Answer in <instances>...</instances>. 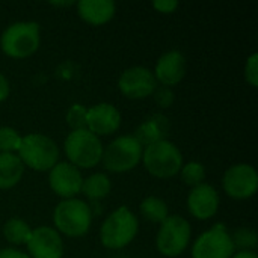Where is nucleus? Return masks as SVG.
I'll use <instances>...</instances> for the list:
<instances>
[{
	"label": "nucleus",
	"instance_id": "nucleus-25",
	"mask_svg": "<svg viewBox=\"0 0 258 258\" xmlns=\"http://www.w3.org/2000/svg\"><path fill=\"white\" fill-rule=\"evenodd\" d=\"M234 249L240 248L242 251H252L257 246V234L249 228H239L231 237Z\"/></svg>",
	"mask_w": 258,
	"mask_h": 258
},
{
	"label": "nucleus",
	"instance_id": "nucleus-2",
	"mask_svg": "<svg viewBox=\"0 0 258 258\" xmlns=\"http://www.w3.org/2000/svg\"><path fill=\"white\" fill-rule=\"evenodd\" d=\"M18 157L23 165L35 171H50L59 159V148L53 139L39 133H30L21 138Z\"/></svg>",
	"mask_w": 258,
	"mask_h": 258
},
{
	"label": "nucleus",
	"instance_id": "nucleus-26",
	"mask_svg": "<svg viewBox=\"0 0 258 258\" xmlns=\"http://www.w3.org/2000/svg\"><path fill=\"white\" fill-rule=\"evenodd\" d=\"M86 112L88 109L82 104H73L67 112V122L73 130L86 128Z\"/></svg>",
	"mask_w": 258,
	"mask_h": 258
},
{
	"label": "nucleus",
	"instance_id": "nucleus-28",
	"mask_svg": "<svg viewBox=\"0 0 258 258\" xmlns=\"http://www.w3.org/2000/svg\"><path fill=\"white\" fill-rule=\"evenodd\" d=\"M153 94H154L156 103H157L160 107H169V106L174 103V92H172L169 88H166V86L156 88V91H154Z\"/></svg>",
	"mask_w": 258,
	"mask_h": 258
},
{
	"label": "nucleus",
	"instance_id": "nucleus-18",
	"mask_svg": "<svg viewBox=\"0 0 258 258\" xmlns=\"http://www.w3.org/2000/svg\"><path fill=\"white\" fill-rule=\"evenodd\" d=\"M169 130V122H168V118L157 113V115H153L148 121H145L138 130H136V141L141 144V145H151L157 141H162L163 136L168 133Z\"/></svg>",
	"mask_w": 258,
	"mask_h": 258
},
{
	"label": "nucleus",
	"instance_id": "nucleus-33",
	"mask_svg": "<svg viewBox=\"0 0 258 258\" xmlns=\"http://www.w3.org/2000/svg\"><path fill=\"white\" fill-rule=\"evenodd\" d=\"M74 2H51V5H59V6H68V5H73Z\"/></svg>",
	"mask_w": 258,
	"mask_h": 258
},
{
	"label": "nucleus",
	"instance_id": "nucleus-21",
	"mask_svg": "<svg viewBox=\"0 0 258 258\" xmlns=\"http://www.w3.org/2000/svg\"><path fill=\"white\" fill-rule=\"evenodd\" d=\"M30 233H32V230H30L29 224L24 222L23 219H18V218H11L3 225V236L12 245L27 243Z\"/></svg>",
	"mask_w": 258,
	"mask_h": 258
},
{
	"label": "nucleus",
	"instance_id": "nucleus-22",
	"mask_svg": "<svg viewBox=\"0 0 258 258\" xmlns=\"http://www.w3.org/2000/svg\"><path fill=\"white\" fill-rule=\"evenodd\" d=\"M141 213L145 219L162 224L169 215H168V206L163 200L157 197H148L141 203Z\"/></svg>",
	"mask_w": 258,
	"mask_h": 258
},
{
	"label": "nucleus",
	"instance_id": "nucleus-15",
	"mask_svg": "<svg viewBox=\"0 0 258 258\" xmlns=\"http://www.w3.org/2000/svg\"><path fill=\"white\" fill-rule=\"evenodd\" d=\"M153 74L156 80L166 88L178 85L186 76V59L183 53L178 50H171L160 56Z\"/></svg>",
	"mask_w": 258,
	"mask_h": 258
},
{
	"label": "nucleus",
	"instance_id": "nucleus-19",
	"mask_svg": "<svg viewBox=\"0 0 258 258\" xmlns=\"http://www.w3.org/2000/svg\"><path fill=\"white\" fill-rule=\"evenodd\" d=\"M24 165L14 153H0V189L14 187L23 177Z\"/></svg>",
	"mask_w": 258,
	"mask_h": 258
},
{
	"label": "nucleus",
	"instance_id": "nucleus-30",
	"mask_svg": "<svg viewBox=\"0 0 258 258\" xmlns=\"http://www.w3.org/2000/svg\"><path fill=\"white\" fill-rule=\"evenodd\" d=\"M0 258H30L29 254H24L21 251H17L14 248H3L0 249Z\"/></svg>",
	"mask_w": 258,
	"mask_h": 258
},
{
	"label": "nucleus",
	"instance_id": "nucleus-31",
	"mask_svg": "<svg viewBox=\"0 0 258 258\" xmlns=\"http://www.w3.org/2000/svg\"><path fill=\"white\" fill-rule=\"evenodd\" d=\"M9 95V82L8 79L0 73V103L5 101Z\"/></svg>",
	"mask_w": 258,
	"mask_h": 258
},
{
	"label": "nucleus",
	"instance_id": "nucleus-20",
	"mask_svg": "<svg viewBox=\"0 0 258 258\" xmlns=\"http://www.w3.org/2000/svg\"><path fill=\"white\" fill-rule=\"evenodd\" d=\"M112 183L107 175L97 172L89 175L86 180H83L82 184V192L89 198V200H103L110 194Z\"/></svg>",
	"mask_w": 258,
	"mask_h": 258
},
{
	"label": "nucleus",
	"instance_id": "nucleus-27",
	"mask_svg": "<svg viewBox=\"0 0 258 258\" xmlns=\"http://www.w3.org/2000/svg\"><path fill=\"white\" fill-rule=\"evenodd\" d=\"M245 77H246V82L257 88L258 86V54L254 53L248 57L246 60V65H245Z\"/></svg>",
	"mask_w": 258,
	"mask_h": 258
},
{
	"label": "nucleus",
	"instance_id": "nucleus-17",
	"mask_svg": "<svg viewBox=\"0 0 258 258\" xmlns=\"http://www.w3.org/2000/svg\"><path fill=\"white\" fill-rule=\"evenodd\" d=\"M79 15L92 26H101L115 15V3L112 0H80L77 3Z\"/></svg>",
	"mask_w": 258,
	"mask_h": 258
},
{
	"label": "nucleus",
	"instance_id": "nucleus-3",
	"mask_svg": "<svg viewBox=\"0 0 258 258\" xmlns=\"http://www.w3.org/2000/svg\"><path fill=\"white\" fill-rule=\"evenodd\" d=\"M145 169L157 178H171L177 175L183 166L180 150L169 141H157L142 151Z\"/></svg>",
	"mask_w": 258,
	"mask_h": 258
},
{
	"label": "nucleus",
	"instance_id": "nucleus-32",
	"mask_svg": "<svg viewBox=\"0 0 258 258\" xmlns=\"http://www.w3.org/2000/svg\"><path fill=\"white\" fill-rule=\"evenodd\" d=\"M231 258H258V257L254 251H239L237 254H234Z\"/></svg>",
	"mask_w": 258,
	"mask_h": 258
},
{
	"label": "nucleus",
	"instance_id": "nucleus-6",
	"mask_svg": "<svg viewBox=\"0 0 258 258\" xmlns=\"http://www.w3.org/2000/svg\"><path fill=\"white\" fill-rule=\"evenodd\" d=\"M56 230L68 237H80L89 231L92 215L89 206L77 198L60 201L53 213Z\"/></svg>",
	"mask_w": 258,
	"mask_h": 258
},
{
	"label": "nucleus",
	"instance_id": "nucleus-12",
	"mask_svg": "<svg viewBox=\"0 0 258 258\" xmlns=\"http://www.w3.org/2000/svg\"><path fill=\"white\" fill-rule=\"evenodd\" d=\"M48 184L56 195H59L63 200H71L79 192H82L83 177L80 171L71 163L60 162L50 169Z\"/></svg>",
	"mask_w": 258,
	"mask_h": 258
},
{
	"label": "nucleus",
	"instance_id": "nucleus-14",
	"mask_svg": "<svg viewBox=\"0 0 258 258\" xmlns=\"http://www.w3.org/2000/svg\"><path fill=\"white\" fill-rule=\"evenodd\" d=\"M121 115L113 104L100 103L86 112V130L95 136H107L119 128Z\"/></svg>",
	"mask_w": 258,
	"mask_h": 258
},
{
	"label": "nucleus",
	"instance_id": "nucleus-7",
	"mask_svg": "<svg viewBox=\"0 0 258 258\" xmlns=\"http://www.w3.org/2000/svg\"><path fill=\"white\" fill-rule=\"evenodd\" d=\"M142 145L135 136H119L103 150V165L107 171L119 174L132 171L142 160Z\"/></svg>",
	"mask_w": 258,
	"mask_h": 258
},
{
	"label": "nucleus",
	"instance_id": "nucleus-16",
	"mask_svg": "<svg viewBox=\"0 0 258 258\" xmlns=\"http://www.w3.org/2000/svg\"><path fill=\"white\" fill-rule=\"evenodd\" d=\"M189 212L201 221L210 219L216 215L219 207V195L216 189L210 184L201 183L200 186L194 187L187 198Z\"/></svg>",
	"mask_w": 258,
	"mask_h": 258
},
{
	"label": "nucleus",
	"instance_id": "nucleus-11",
	"mask_svg": "<svg viewBox=\"0 0 258 258\" xmlns=\"http://www.w3.org/2000/svg\"><path fill=\"white\" fill-rule=\"evenodd\" d=\"M119 91L133 100H142L150 97L156 88H157V80L153 74L145 67H132L125 70L119 80H118Z\"/></svg>",
	"mask_w": 258,
	"mask_h": 258
},
{
	"label": "nucleus",
	"instance_id": "nucleus-13",
	"mask_svg": "<svg viewBox=\"0 0 258 258\" xmlns=\"http://www.w3.org/2000/svg\"><path fill=\"white\" fill-rule=\"evenodd\" d=\"M26 245L32 258H62L63 255L62 239L59 233L50 227L32 230Z\"/></svg>",
	"mask_w": 258,
	"mask_h": 258
},
{
	"label": "nucleus",
	"instance_id": "nucleus-5",
	"mask_svg": "<svg viewBox=\"0 0 258 258\" xmlns=\"http://www.w3.org/2000/svg\"><path fill=\"white\" fill-rule=\"evenodd\" d=\"M65 154L68 157V163L76 168H94L101 162L103 156V145L94 133L89 130H73L63 145Z\"/></svg>",
	"mask_w": 258,
	"mask_h": 258
},
{
	"label": "nucleus",
	"instance_id": "nucleus-9",
	"mask_svg": "<svg viewBox=\"0 0 258 258\" xmlns=\"http://www.w3.org/2000/svg\"><path fill=\"white\" fill-rule=\"evenodd\" d=\"M233 255L234 245L224 225H216L203 233L192 248V258H231Z\"/></svg>",
	"mask_w": 258,
	"mask_h": 258
},
{
	"label": "nucleus",
	"instance_id": "nucleus-29",
	"mask_svg": "<svg viewBox=\"0 0 258 258\" xmlns=\"http://www.w3.org/2000/svg\"><path fill=\"white\" fill-rule=\"evenodd\" d=\"M153 6L163 14H171L178 8V2L177 0H156L153 3Z\"/></svg>",
	"mask_w": 258,
	"mask_h": 258
},
{
	"label": "nucleus",
	"instance_id": "nucleus-4",
	"mask_svg": "<svg viewBox=\"0 0 258 258\" xmlns=\"http://www.w3.org/2000/svg\"><path fill=\"white\" fill-rule=\"evenodd\" d=\"M39 26L35 21H18L11 24L0 38V47L5 54L24 59L33 54L39 47Z\"/></svg>",
	"mask_w": 258,
	"mask_h": 258
},
{
	"label": "nucleus",
	"instance_id": "nucleus-24",
	"mask_svg": "<svg viewBox=\"0 0 258 258\" xmlns=\"http://www.w3.org/2000/svg\"><path fill=\"white\" fill-rule=\"evenodd\" d=\"M21 144V136L17 130L11 127H0V153H14L18 151Z\"/></svg>",
	"mask_w": 258,
	"mask_h": 258
},
{
	"label": "nucleus",
	"instance_id": "nucleus-1",
	"mask_svg": "<svg viewBox=\"0 0 258 258\" xmlns=\"http://www.w3.org/2000/svg\"><path fill=\"white\" fill-rule=\"evenodd\" d=\"M138 218L125 206L110 213L101 225L100 239L107 249H121L127 246L138 234Z\"/></svg>",
	"mask_w": 258,
	"mask_h": 258
},
{
	"label": "nucleus",
	"instance_id": "nucleus-23",
	"mask_svg": "<svg viewBox=\"0 0 258 258\" xmlns=\"http://www.w3.org/2000/svg\"><path fill=\"white\" fill-rule=\"evenodd\" d=\"M180 172H181V180L187 186H192V187L200 186L206 178V168L198 162L186 163L184 166H181Z\"/></svg>",
	"mask_w": 258,
	"mask_h": 258
},
{
	"label": "nucleus",
	"instance_id": "nucleus-10",
	"mask_svg": "<svg viewBox=\"0 0 258 258\" xmlns=\"http://www.w3.org/2000/svg\"><path fill=\"white\" fill-rule=\"evenodd\" d=\"M224 190L236 200H246L255 195L258 189V174L254 166L240 163L227 169L224 175Z\"/></svg>",
	"mask_w": 258,
	"mask_h": 258
},
{
	"label": "nucleus",
	"instance_id": "nucleus-8",
	"mask_svg": "<svg viewBox=\"0 0 258 258\" xmlns=\"http://www.w3.org/2000/svg\"><path fill=\"white\" fill-rule=\"evenodd\" d=\"M190 240V225L180 216H168L162 224L157 233L156 246L159 252L165 257H178L181 255Z\"/></svg>",
	"mask_w": 258,
	"mask_h": 258
}]
</instances>
